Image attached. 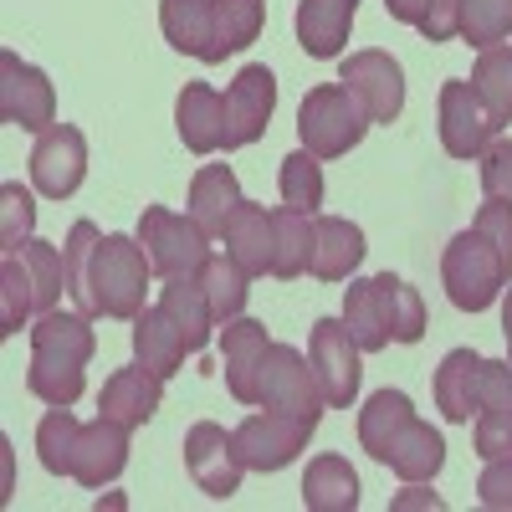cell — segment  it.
<instances>
[{
	"label": "cell",
	"instance_id": "45",
	"mask_svg": "<svg viewBox=\"0 0 512 512\" xmlns=\"http://www.w3.org/2000/svg\"><path fill=\"white\" fill-rule=\"evenodd\" d=\"M482 195L487 200H512V139H497L482 154Z\"/></svg>",
	"mask_w": 512,
	"mask_h": 512
},
{
	"label": "cell",
	"instance_id": "26",
	"mask_svg": "<svg viewBox=\"0 0 512 512\" xmlns=\"http://www.w3.org/2000/svg\"><path fill=\"white\" fill-rule=\"evenodd\" d=\"M241 185H236V169L231 164H205L195 169V180H190V216L200 221L205 236H226V221H231V210L241 205Z\"/></svg>",
	"mask_w": 512,
	"mask_h": 512
},
{
	"label": "cell",
	"instance_id": "4",
	"mask_svg": "<svg viewBox=\"0 0 512 512\" xmlns=\"http://www.w3.org/2000/svg\"><path fill=\"white\" fill-rule=\"evenodd\" d=\"M369 123L374 118L354 98V88H344V82H318V88H308L303 108H297V139L318 159H344L349 149H359Z\"/></svg>",
	"mask_w": 512,
	"mask_h": 512
},
{
	"label": "cell",
	"instance_id": "14",
	"mask_svg": "<svg viewBox=\"0 0 512 512\" xmlns=\"http://www.w3.org/2000/svg\"><path fill=\"white\" fill-rule=\"evenodd\" d=\"M338 82L354 88V98L369 108L374 123H395L405 113V72H400V62L390 52H379V47L349 52L344 67H338Z\"/></svg>",
	"mask_w": 512,
	"mask_h": 512
},
{
	"label": "cell",
	"instance_id": "24",
	"mask_svg": "<svg viewBox=\"0 0 512 512\" xmlns=\"http://www.w3.org/2000/svg\"><path fill=\"white\" fill-rule=\"evenodd\" d=\"M482 354L477 349H451L436 369V410L451 425H472L482 405Z\"/></svg>",
	"mask_w": 512,
	"mask_h": 512
},
{
	"label": "cell",
	"instance_id": "40",
	"mask_svg": "<svg viewBox=\"0 0 512 512\" xmlns=\"http://www.w3.org/2000/svg\"><path fill=\"white\" fill-rule=\"evenodd\" d=\"M512 36V0H461V41L466 47H497Z\"/></svg>",
	"mask_w": 512,
	"mask_h": 512
},
{
	"label": "cell",
	"instance_id": "35",
	"mask_svg": "<svg viewBox=\"0 0 512 512\" xmlns=\"http://www.w3.org/2000/svg\"><path fill=\"white\" fill-rule=\"evenodd\" d=\"M277 190H282V205L303 210V216H318V205H323V159L308 154V149L287 154L282 169H277Z\"/></svg>",
	"mask_w": 512,
	"mask_h": 512
},
{
	"label": "cell",
	"instance_id": "34",
	"mask_svg": "<svg viewBox=\"0 0 512 512\" xmlns=\"http://www.w3.org/2000/svg\"><path fill=\"white\" fill-rule=\"evenodd\" d=\"M344 323H349V333L359 338V349H364V354L390 349V323H384V308H379L374 277L349 282V292H344Z\"/></svg>",
	"mask_w": 512,
	"mask_h": 512
},
{
	"label": "cell",
	"instance_id": "5",
	"mask_svg": "<svg viewBox=\"0 0 512 512\" xmlns=\"http://www.w3.org/2000/svg\"><path fill=\"white\" fill-rule=\"evenodd\" d=\"M441 282H446V297L461 308V313H487L497 297L507 292V267L497 246L472 226V231H456L441 251Z\"/></svg>",
	"mask_w": 512,
	"mask_h": 512
},
{
	"label": "cell",
	"instance_id": "8",
	"mask_svg": "<svg viewBox=\"0 0 512 512\" xmlns=\"http://www.w3.org/2000/svg\"><path fill=\"white\" fill-rule=\"evenodd\" d=\"M359 338L349 333L344 318H318L313 323V338H308V364L318 374V390L328 400V410H349L359 400V379H364V364H359Z\"/></svg>",
	"mask_w": 512,
	"mask_h": 512
},
{
	"label": "cell",
	"instance_id": "23",
	"mask_svg": "<svg viewBox=\"0 0 512 512\" xmlns=\"http://www.w3.org/2000/svg\"><path fill=\"white\" fill-rule=\"evenodd\" d=\"M354 11H359V0H297V47L318 62L344 57Z\"/></svg>",
	"mask_w": 512,
	"mask_h": 512
},
{
	"label": "cell",
	"instance_id": "22",
	"mask_svg": "<svg viewBox=\"0 0 512 512\" xmlns=\"http://www.w3.org/2000/svg\"><path fill=\"white\" fill-rule=\"evenodd\" d=\"M159 31L175 52L195 62H221L216 47V0H159Z\"/></svg>",
	"mask_w": 512,
	"mask_h": 512
},
{
	"label": "cell",
	"instance_id": "16",
	"mask_svg": "<svg viewBox=\"0 0 512 512\" xmlns=\"http://www.w3.org/2000/svg\"><path fill=\"white\" fill-rule=\"evenodd\" d=\"M472 446L482 461L512 456V364L507 359L482 364V405L472 420Z\"/></svg>",
	"mask_w": 512,
	"mask_h": 512
},
{
	"label": "cell",
	"instance_id": "31",
	"mask_svg": "<svg viewBox=\"0 0 512 512\" xmlns=\"http://www.w3.org/2000/svg\"><path fill=\"white\" fill-rule=\"evenodd\" d=\"M374 292H379L384 323H390V344H420V338H425V303H420V292L405 277H395V272H379Z\"/></svg>",
	"mask_w": 512,
	"mask_h": 512
},
{
	"label": "cell",
	"instance_id": "9",
	"mask_svg": "<svg viewBox=\"0 0 512 512\" xmlns=\"http://www.w3.org/2000/svg\"><path fill=\"white\" fill-rule=\"evenodd\" d=\"M256 405H267V410H287L297 420H308L318 425L328 400L318 390V374L313 364L303 359V349H292V344H272L267 359H262V384H256Z\"/></svg>",
	"mask_w": 512,
	"mask_h": 512
},
{
	"label": "cell",
	"instance_id": "38",
	"mask_svg": "<svg viewBox=\"0 0 512 512\" xmlns=\"http://www.w3.org/2000/svg\"><path fill=\"white\" fill-rule=\"evenodd\" d=\"M16 256H21L26 272H31V287H36V313H52V308H57V297L67 292V262H62V251L31 236Z\"/></svg>",
	"mask_w": 512,
	"mask_h": 512
},
{
	"label": "cell",
	"instance_id": "17",
	"mask_svg": "<svg viewBox=\"0 0 512 512\" xmlns=\"http://www.w3.org/2000/svg\"><path fill=\"white\" fill-rule=\"evenodd\" d=\"M128 466V425L98 415V420H82V436H77V456H72V482L77 487H108L123 477Z\"/></svg>",
	"mask_w": 512,
	"mask_h": 512
},
{
	"label": "cell",
	"instance_id": "42",
	"mask_svg": "<svg viewBox=\"0 0 512 512\" xmlns=\"http://www.w3.org/2000/svg\"><path fill=\"white\" fill-rule=\"evenodd\" d=\"M103 241V231L93 221H77L62 241V262H67V297L82 313V297H88V262H93V246Z\"/></svg>",
	"mask_w": 512,
	"mask_h": 512
},
{
	"label": "cell",
	"instance_id": "43",
	"mask_svg": "<svg viewBox=\"0 0 512 512\" xmlns=\"http://www.w3.org/2000/svg\"><path fill=\"white\" fill-rule=\"evenodd\" d=\"M472 226L497 246L502 267H507V277H512V200H482V210H477Z\"/></svg>",
	"mask_w": 512,
	"mask_h": 512
},
{
	"label": "cell",
	"instance_id": "33",
	"mask_svg": "<svg viewBox=\"0 0 512 512\" xmlns=\"http://www.w3.org/2000/svg\"><path fill=\"white\" fill-rule=\"evenodd\" d=\"M77 436H82V420L72 415V405H52L36 425V456L52 477H72V456H77Z\"/></svg>",
	"mask_w": 512,
	"mask_h": 512
},
{
	"label": "cell",
	"instance_id": "11",
	"mask_svg": "<svg viewBox=\"0 0 512 512\" xmlns=\"http://www.w3.org/2000/svg\"><path fill=\"white\" fill-rule=\"evenodd\" d=\"M0 123L21 128V134H47L57 123L52 77L31 62H21L16 52H0Z\"/></svg>",
	"mask_w": 512,
	"mask_h": 512
},
{
	"label": "cell",
	"instance_id": "3",
	"mask_svg": "<svg viewBox=\"0 0 512 512\" xmlns=\"http://www.w3.org/2000/svg\"><path fill=\"white\" fill-rule=\"evenodd\" d=\"M149 277H154V262H149L144 241L139 236H123V231H108L93 246L82 313H88V318H123V323H134L144 313Z\"/></svg>",
	"mask_w": 512,
	"mask_h": 512
},
{
	"label": "cell",
	"instance_id": "41",
	"mask_svg": "<svg viewBox=\"0 0 512 512\" xmlns=\"http://www.w3.org/2000/svg\"><path fill=\"white\" fill-rule=\"evenodd\" d=\"M31 226H36L31 190H21L16 180H6V185H0V256H16L31 241Z\"/></svg>",
	"mask_w": 512,
	"mask_h": 512
},
{
	"label": "cell",
	"instance_id": "18",
	"mask_svg": "<svg viewBox=\"0 0 512 512\" xmlns=\"http://www.w3.org/2000/svg\"><path fill=\"white\" fill-rule=\"evenodd\" d=\"M159 400H164V379H159L154 369H144V364H128V369H113V374L103 379L98 415L128 425V431H139V425L154 420Z\"/></svg>",
	"mask_w": 512,
	"mask_h": 512
},
{
	"label": "cell",
	"instance_id": "28",
	"mask_svg": "<svg viewBox=\"0 0 512 512\" xmlns=\"http://www.w3.org/2000/svg\"><path fill=\"white\" fill-rule=\"evenodd\" d=\"M185 354H190V349H185V333L175 328V318H169L159 303L134 318V359H139L144 369H154L159 379H169V374H180Z\"/></svg>",
	"mask_w": 512,
	"mask_h": 512
},
{
	"label": "cell",
	"instance_id": "20",
	"mask_svg": "<svg viewBox=\"0 0 512 512\" xmlns=\"http://www.w3.org/2000/svg\"><path fill=\"white\" fill-rule=\"evenodd\" d=\"M221 349H226V390L241 405H256V384H262V359L272 349L267 323L256 318H231L221 333Z\"/></svg>",
	"mask_w": 512,
	"mask_h": 512
},
{
	"label": "cell",
	"instance_id": "47",
	"mask_svg": "<svg viewBox=\"0 0 512 512\" xmlns=\"http://www.w3.org/2000/svg\"><path fill=\"white\" fill-rule=\"evenodd\" d=\"M384 11H390V21H400V26H420L425 0H384Z\"/></svg>",
	"mask_w": 512,
	"mask_h": 512
},
{
	"label": "cell",
	"instance_id": "27",
	"mask_svg": "<svg viewBox=\"0 0 512 512\" xmlns=\"http://www.w3.org/2000/svg\"><path fill=\"white\" fill-rule=\"evenodd\" d=\"M159 308L175 318V328L185 333V349H190V354H200V349L210 344V333L221 328L216 313H210V297H205L200 277H169V282L159 287Z\"/></svg>",
	"mask_w": 512,
	"mask_h": 512
},
{
	"label": "cell",
	"instance_id": "32",
	"mask_svg": "<svg viewBox=\"0 0 512 512\" xmlns=\"http://www.w3.org/2000/svg\"><path fill=\"white\" fill-rule=\"evenodd\" d=\"M200 287H205V297H210V313H216V323L226 328L231 318H241L246 313V297H251V277L231 262V256L221 251H210V262L200 267Z\"/></svg>",
	"mask_w": 512,
	"mask_h": 512
},
{
	"label": "cell",
	"instance_id": "49",
	"mask_svg": "<svg viewBox=\"0 0 512 512\" xmlns=\"http://www.w3.org/2000/svg\"><path fill=\"white\" fill-rule=\"evenodd\" d=\"M502 338H507V364H512V282H507V297H502Z\"/></svg>",
	"mask_w": 512,
	"mask_h": 512
},
{
	"label": "cell",
	"instance_id": "7",
	"mask_svg": "<svg viewBox=\"0 0 512 512\" xmlns=\"http://www.w3.org/2000/svg\"><path fill=\"white\" fill-rule=\"evenodd\" d=\"M441 149L451 159H482L497 139H502V118L492 113V103L472 88L466 77H446L441 82Z\"/></svg>",
	"mask_w": 512,
	"mask_h": 512
},
{
	"label": "cell",
	"instance_id": "30",
	"mask_svg": "<svg viewBox=\"0 0 512 512\" xmlns=\"http://www.w3.org/2000/svg\"><path fill=\"white\" fill-rule=\"evenodd\" d=\"M272 226H277V256H272V277L277 282H292L313 272V246H318V231H313V216L292 205H277L272 210Z\"/></svg>",
	"mask_w": 512,
	"mask_h": 512
},
{
	"label": "cell",
	"instance_id": "44",
	"mask_svg": "<svg viewBox=\"0 0 512 512\" xmlns=\"http://www.w3.org/2000/svg\"><path fill=\"white\" fill-rule=\"evenodd\" d=\"M477 502L492 512H512V456H497L477 477Z\"/></svg>",
	"mask_w": 512,
	"mask_h": 512
},
{
	"label": "cell",
	"instance_id": "19",
	"mask_svg": "<svg viewBox=\"0 0 512 512\" xmlns=\"http://www.w3.org/2000/svg\"><path fill=\"white\" fill-rule=\"evenodd\" d=\"M226 256L246 272V277H272V256H277V226H272V210L241 200L226 221Z\"/></svg>",
	"mask_w": 512,
	"mask_h": 512
},
{
	"label": "cell",
	"instance_id": "36",
	"mask_svg": "<svg viewBox=\"0 0 512 512\" xmlns=\"http://www.w3.org/2000/svg\"><path fill=\"white\" fill-rule=\"evenodd\" d=\"M267 26V0H216V47L221 62L226 52H246Z\"/></svg>",
	"mask_w": 512,
	"mask_h": 512
},
{
	"label": "cell",
	"instance_id": "15",
	"mask_svg": "<svg viewBox=\"0 0 512 512\" xmlns=\"http://www.w3.org/2000/svg\"><path fill=\"white\" fill-rule=\"evenodd\" d=\"M277 113V77L272 67L251 62L236 72V82L226 88V149H246L267 134V123Z\"/></svg>",
	"mask_w": 512,
	"mask_h": 512
},
{
	"label": "cell",
	"instance_id": "1",
	"mask_svg": "<svg viewBox=\"0 0 512 512\" xmlns=\"http://www.w3.org/2000/svg\"><path fill=\"white\" fill-rule=\"evenodd\" d=\"M359 446L390 466L400 482H431L446 466V441L431 420H420L405 390H374L359 410Z\"/></svg>",
	"mask_w": 512,
	"mask_h": 512
},
{
	"label": "cell",
	"instance_id": "39",
	"mask_svg": "<svg viewBox=\"0 0 512 512\" xmlns=\"http://www.w3.org/2000/svg\"><path fill=\"white\" fill-rule=\"evenodd\" d=\"M36 313V287L21 256H0V333H21L26 318Z\"/></svg>",
	"mask_w": 512,
	"mask_h": 512
},
{
	"label": "cell",
	"instance_id": "29",
	"mask_svg": "<svg viewBox=\"0 0 512 512\" xmlns=\"http://www.w3.org/2000/svg\"><path fill=\"white\" fill-rule=\"evenodd\" d=\"M303 507L308 512H354L359 507V477H354V466L338 451H323V456L308 461Z\"/></svg>",
	"mask_w": 512,
	"mask_h": 512
},
{
	"label": "cell",
	"instance_id": "37",
	"mask_svg": "<svg viewBox=\"0 0 512 512\" xmlns=\"http://www.w3.org/2000/svg\"><path fill=\"white\" fill-rule=\"evenodd\" d=\"M472 88L492 103V113H497L502 123H512V41H497V47L477 52Z\"/></svg>",
	"mask_w": 512,
	"mask_h": 512
},
{
	"label": "cell",
	"instance_id": "6",
	"mask_svg": "<svg viewBox=\"0 0 512 512\" xmlns=\"http://www.w3.org/2000/svg\"><path fill=\"white\" fill-rule=\"evenodd\" d=\"M139 241L149 251V262H154V277H200V267L210 262V236L200 231V221L180 216V210H169V205H144V216H139Z\"/></svg>",
	"mask_w": 512,
	"mask_h": 512
},
{
	"label": "cell",
	"instance_id": "25",
	"mask_svg": "<svg viewBox=\"0 0 512 512\" xmlns=\"http://www.w3.org/2000/svg\"><path fill=\"white\" fill-rule=\"evenodd\" d=\"M318 246H313V277L318 282H349L364 262V226H354L349 216H313Z\"/></svg>",
	"mask_w": 512,
	"mask_h": 512
},
{
	"label": "cell",
	"instance_id": "2",
	"mask_svg": "<svg viewBox=\"0 0 512 512\" xmlns=\"http://www.w3.org/2000/svg\"><path fill=\"white\" fill-rule=\"evenodd\" d=\"M31 333V364L26 390L41 405H77L88 390V364L98 354V333L88 313H36Z\"/></svg>",
	"mask_w": 512,
	"mask_h": 512
},
{
	"label": "cell",
	"instance_id": "21",
	"mask_svg": "<svg viewBox=\"0 0 512 512\" xmlns=\"http://www.w3.org/2000/svg\"><path fill=\"white\" fill-rule=\"evenodd\" d=\"M175 128L190 154H216L226 149V98L210 82H185L175 98Z\"/></svg>",
	"mask_w": 512,
	"mask_h": 512
},
{
	"label": "cell",
	"instance_id": "48",
	"mask_svg": "<svg viewBox=\"0 0 512 512\" xmlns=\"http://www.w3.org/2000/svg\"><path fill=\"white\" fill-rule=\"evenodd\" d=\"M395 507H441V497L420 492V482H410V492H405V497H395Z\"/></svg>",
	"mask_w": 512,
	"mask_h": 512
},
{
	"label": "cell",
	"instance_id": "13",
	"mask_svg": "<svg viewBox=\"0 0 512 512\" xmlns=\"http://www.w3.org/2000/svg\"><path fill=\"white\" fill-rule=\"evenodd\" d=\"M185 472H190V482L205 497H216V502L236 497L241 492V477H246V461L236 451V436L221 431L216 420L190 425V431H185Z\"/></svg>",
	"mask_w": 512,
	"mask_h": 512
},
{
	"label": "cell",
	"instance_id": "46",
	"mask_svg": "<svg viewBox=\"0 0 512 512\" xmlns=\"http://www.w3.org/2000/svg\"><path fill=\"white\" fill-rule=\"evenodd\" d=\"M415 31L425 41H456L461 36V0H425V16Z\"/></svg>",
	"mask_w": 512,
	"mask_h": 512
},
{
	"label": "cell",
	"instance_id": "12",
	"mask_svg": "<svg viewBox=\"0 0 512 512\" xmlns=\"http://www.w3.org/2000/svg\"><path fill=\"white\" fill-rule=\"evenodd\" d=\"M88 180V134L77 123H52L47 134H36L31 149V190L47 200H67Z\"/></svg>",
	"mask_w": 512,
	"mask_h": 512
},
{
	"label": "cell",
	"instance_id": "10",
	"mask_svg": "<svg viewBox=\"0 0 512 512\" xmlns=\"http://www.w3.org/2000/svg\"><path fill=\"white\" fill-rule=\"evenodd\" d=\"M313 431H318V425L297 420L287 410H267L262 405L256 415H246L231 436H236V451L246 461V472H282V466H292L297 456H303V446L313 441Z\"/></svg>",
	"mask_w": 512,
	"mask_h": 512
}]
</instances>
